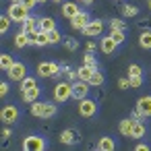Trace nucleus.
Here are the masks:
<instances>
[{
    "label": "nucleus",
    "mask_w": 151,
    "mask_h": 151,
    "mask_svg": "<svg viewBox=\"0 0 151 151\" xmlns=\"http://www.w3.org/2000/svg\"><path fill=\"white\" fill-rule=\"evenodd\" d=\"M137 108H139L145 116H151V95H143V97H139Z\"/></svg>",
    "instance_id": "14"
},
{
    "label": "nucleus",
    "mask_w": 151,
    "mask_h": 151,
    "mask_svg": "<svg viewBox=\"0 0 151 151\" xmlns=\"http://www.w3.org/2000/svg\"><path fill=\"white\" fill-rule=\"evenodd\" d=\"M104 31V23L99 21V19H95V21H91L85 29H83V33L87 35V37H95V35H99Z\"/></svg>",
    "instance_id": "11"
},
{
    "label": "nucleus",
    "mask_w": 151,
    "mask_h": 151,
    "mask_svg": "<svg viewBox=\"0 0 151 151\" xmlns=\"http://www.w3.org/2000/svg\"><path fill=\"white\" fill-rule=\"evenodd\" d=\"M139 46H141L143 50H151V29L141 31V35H139Z\"/></svg>",
    "instance_id": "21"
},
{
    "label": "nucleus",
    "mask_w": 151,
    "mask_h": 151,
    "mask_svg": "<svg viewBox=\"0 0 151 151\" xmlns=\"http://www.w3.org/2000/svg\"><path fill=\"white\" fill-rule=\"evenodd\" d=\"M11 21H13V19H11L9 15H4L2 19H0V33H2V35L9 31V27H11Z\"/></svg>",
    "instance_id": "30"
},
{
    "label": "nucleus",
    "mask_w": 151,
    "mask_h": 151,
    "mask_svg": "<svg viewBox=\"0 0 151 151\" xmlns=\"http://www.w3.org/2000/svg\"><path fill=\"white\" fill-rule=\"evenodd\" d=\"M66 48H68V50H77V48H79V44H77L75 40H66Z\"/></svg>",
    "instance_id": "39"
},
{
    "label": "nucleus",
    "mask_w": 151,
    "mask_h": 151,
    "mask_svg": "<svg viewBox=\"0 0 151 151\" xmlns=\"http://www.w3.org/2000/svg\"><path fill=\"white\" fill-rule=\"evenodd\" d=\"M31 87H37L35 79H33V77H25V79L21 81V91H25V89H31Z\"/></svg>",
    "instance_id": "32"
},
{
    "label": "nucleus",
    "mask_w": 151,
    "mask_h": 151,
    "mask_svg": "<svg viewBox=\"0 0 151 151\" xmlns=\"http://www.w3.org/2000/svg\"><path fill=\"white\" fill-rule=\"evenodd\" d=\"M11 2H21V0H11Z\"/></svg>",
    "instance_id": "47"
},
{
    "label": "nucleus",
    "mask_w": 151,
    "mask_h": 151,
    "mask_svg": "<svg viewBox=\"0 0 151 151\" xmlns=\"http://www.w3.org/2000/svg\"><path fill=\"white\" fill-rule=\"evenodd\" d=\"M44 108H46V101H37V99H35V101L31 104V114L37 116V118H42V116H44Z\"/></svg>",
    "instance_id": "25"
},
{
    "label": "nucleus",
    "mask_w": 151,
    "mask_h": 151,
    "mask_svg": "<svg viewBox=\"0 0 151 151\" xmlns=\"http://www.w3.org/2000/svg\"><path fill=\"white\" fill-rule=\"evenodd\" d=\"M114 147H116V143H114L112 137H101V139L97 141V149H99V151H112Z\"/></svg>",
    "instance_id": "20"
},
{
    "label": "nucleus",
    "mask_w": 151,
    "mask_h": 151,
    "mask_svg": "<svg viewBox=\"0 0 151 151\" xmlns=\"http://www.w3.org/2000/svg\"><path fill=\"white\" fill-rule=\"evenodd\" d=\"M40 29H42V31H52V29H56L54 19H50V17H42V19H40Z\"/></svg>",
    "instance_id": "24"
},
{
    "label": "nucleus",
    "mask_w": 151,
    "mask_h": 151,
    "mask_svg": "<svg viewBox=\"0 0 151 151\" xmlns=\"http://www.w3.org/2000/svg\"><path fill=\"white\" fill-rule=\"evenodd\" d=\"M134 122H137L134 118H126V120H122V122H120V126H118L120 134H122V137H128V139H130V130H132Z\"/></svg>",
    "instance_id": "15"
},
{
    "label": "nucleus",
    "mask_w": 151,
    "mask_h": 151,
    "mask_svg": "<svg viewBox=\"0 0 151 151\" xmlns=\"http://www.w3.org/2000/svg\"><path fill=\"white\" fill-rule=\"evenodd\" d=\"M2 139H4V141H6V139H11V130H9V128H4V130H2Z\"/></svg>",
    "instance_id": "43"
},
{
    "label": "nucleus",
    "mask_w": 151,
    "mask_h": 151,
    "mask_svg": "<svg viewBox=\"0 0 151 151\" xmlns=\"http://www.w3.org/2000/svg\"><path fill=\"white\" fill-rule=\"evenodd\" d=\"M77 2H85V0H77Z\"/></svg>",
    "instance_id": "49"
},
{
    "label": "nucleus",
    "mask_w": 151,
    "mask_h": 151,
    "mask_svg": "<svg viewBox=\"0 0 151 151\" xmlns=\"http://www.w3.org/2000/svg\"><path fill=\"white\" fill-rule=\"evenodd\" d=\"M37 2H40V4H44V2H48V0H37Z\"/></svg>",
    "instance_id": "45"
},
{
    "label": "nucleus",
    "mask_w": 151,
    "mask_h": 151,
    "mask_svg": "<svg viewBox=\"0 0 151 151\" xmlns=\"http://www.w3.org/2000/svg\"><path fill=\"white\" fill-rule=\"evenodd\" d=\"M21 31H25V33H29V35H35V33L40 31V19L27 17V19L23 21V29H21Z\"/></svg>",
    "instance_id": "10"
},
{
    "label": "nucleus",
    "mask_w": 151,
    "mask_h": 151,
    "mask_svg": "<svg viewBox=\"0 0 151 151\" xmlns=\"http://www.w3.org/2000/svg\"><path fill=\"white\" fill-rule=\"evenodd\" d=\"M149 6H151V0H149Z\"/></svg>",
    "instance_id": "50"
},
{
    "label": "nucleus",
    "mask_w": 151,
    "mask_h": 151,
    "mask_svg": "<svg viewBox=\"0 0 151 151\" xmlns=\"http://www.w3.org/2000/svg\"><path fill=\"white\" fill-rule=\"evenodd\" d=\"M0 120H2L4 124H13V122H17L19 120V108L17 106H4L2 108V112H0Z\"/></svg>",
    "instance_id": "6"
},
{
    "label": "nucleus",
    "mask_w": 151,
    "mask_h": 151,
    "mask_svg": "<svg viewBox=\"0 0 151 151\" xmlns=\"http://www.w3.org/2000/svg\"><path fill=\"white\" fill-rule=\"evenodd\" d=\"M145 132H147L145 122L137 120V122H134V126H132V130H130V139H141V137H145Z\"/></svg>",
    "instance_id": "19"
},
{
    "label": "nucleus",
    "mask_w": 151,
    "mask_h": 151,
    "mask_svg": "<svg viewBox=\"0 0 151 151\" xmlns=\"http://www.w3.org/2000/svg\"><path fill=\"white\" fill-rule=\"evenodd\" d=\"M33 40H35V46H48V44H50V35H48V31H42V29L33 35Z\"/></svg>",
    "instance_id": "23"
},
{
    "label": "nucleus",
    "mask_w": 151,
    "mask_h": 151,
    "mask_svg": "<svg viewBox=\"0 0 151 151\" xmlns=\"http://www.w3.org/2000/svg\"><path fill=\"white\" fill-rule=\"evenodd\" d=\"M95 70H97V68H91V66H85V64H83V66L77 70V77H79L81 81H87V83H89V79H91V75H93Z\"/></svg>",
    "instance_id": "22"
},
{
    "label": "nucleus",
    "mask_w": 151,
    "mask_h": 151,
    "mask_svg": "<svg viewBox=\"0 0 151 151\" xmlns=\"http://www.w3.org/2000/svg\"><path fill=\"white\" fill-rule=\"evenodd\" d=\"M95 112H97V104H95L93 99L83 97V99L79 101V114H81L83 118H91V116H95Z\"/></svg>",
    "instance_id": "5"
},
{
    "label": "nucleus",
    "mask_w": 151,
    "mask_h": 151,
    "mask_svg": "<svg viewBox=\"0 0 151 151\" xmlns=\"http://www.w3.org/2000/svg\"><path fill=\"white\" fill-rule=\"evenodd\" d=\"M52 116H56V106L50 104V101H46V108H44V116L42 118H52Z\"/></svg>",
    "instance_id": "33"
},
{
    "label": "nucleus",
    "mask_w": 151,
    "mask_h": 151,
    "mask_svg": "<svg viewBox=\"0 0 151 151\" xmlns=\"http://www.w3.org/2000/svg\"><path fill=\"white\" fill-rule=\"evenodd\" d=\"M128 83H130V87H141L143 85V79H141V75H134V77H128Z\"/></svg>",
    "instance_id": "36"
},
{
    "label": "nucleus",
    "mask_w": 151,
    "mask_h": 151,
    "mask_svg": "<svg viewBox=\"0 0 151 151\" xmlns=\"http://www.w3.org/2000/svg\"><path fill=\"white\" fill-rule=\"evenodd\" d=\"M6 15L13 19V23H23V21L29 17V9H27V6H23L21 2H11V6H9V11H6Z\"/></svg>",
    "instance_id": "1"
},
{
    "label": "nucleus",
    "mask_w": 151,
    "mask_h": 151,
    "mask_svg": "<svg viewBox=\"0 0 151 151\" xmlns=\"http://www.w3.org/2000/svg\"><path fill=\"white\" fill-rule=\"evenodd\" d=\"M21 95H23V101H27V104H33V101L40 97V87L25 89V91H21Z\"/></svg>",
    "instance_id": "17"
},
{
    "label": "nucleus",
    "mask_w": 151,
    "mask_h": 151,
    "mask_svg": "<svg viewBox=\"0 0 151 151\" xmlns=\"http://www.w3.org/2000/svg\"><path fill=\"white\" fill-rule=\"evenodd\" d=\"M48 35H50V44H58V42H62V35L56 31V29H52V31H48Z\"/></svg>",
    "instance_id": "35"
},
{
    "label": "nucleus",
    "mask_w": 151,
    "mask_h": 151,
    "mask_svg": "<svg viewBox=\"0 0 151 151\" xmlns=\"http://www.w3.org/2000/svg\"><path fill=\"white\" fill-rule=\"evenodd\" d=\"M6 93H9V83H2V85H0V95L4 97Z\"/></svg>",
    "instance_id": "41"
},
{
    "label": "nucleus",
    "mask_w": 151,
    "mask_h": 151,
    "mask_svg": "<svg viewBox=\"0 0 151 151\" xmlns=\"http://www.w3.org/2000/svg\"><path fill=\"white\" fill-rule=\"evenodd\" d=\"M31 37H33V35H29V33H25V31H19V33L15 35V46H17V48H25V46H29Z\"/></svg>",
    "instance_id": "18"
},
{
    "label": "nucleus",
    "mask_w": 151,
    "mask_h": 151,
    "mask_svg": "<svg viewBox=\"0 0 151 151\" xmlns=\"http://www.w3.org/2000/svg\"><path fill=\"white\" fill-rule=\"evenodd\" d=\"M21 4H23V6H27V9H33V6H35V4H40V2H37V0H21Z\"/></svg>",
    "instance_id": "38"
},
{
    "label": "nucleus",
    "mask_w": 151,
    "mask_h": 151,
    "mask_svg": "<svg viewBox=\"0 0 151 151\" xmlns=\"http://www.w3.org/2000/svg\"><path fill=\"white\" fill-rule=\"evenodd\" d=\"M13 64H15V60H13V56H11V54H2V56H0V68H2L4 73H6Z\"/></svg>",
    "instance_id": "26"
},
{
    "label": "nucleus",
    "mask_w": 151,
    "mask_h": 151,
    "mask_svg": "<svg viewBox=\"0 0 151 151\" xmlns=\"http://www.w3.org/2000/svg\"><path fill=\"white\" fill-rule=\"evenodd\" d=\"M37 75L40 77H56V75H60V66L56 64V62H42L40 66H37Z\"/></svg>",
    "instance_id": "7"
},
{
    "label": "nucleus",
    "mask_w": 151,
    "mask_h": 151,
    "mask_svg": "<svg viewBox=\"0 0 151 151\" xmlns=\"http://www.w3.org/2000/svg\"><path fill=\"white\" fill-rule=\"evenodd\" d=\"M110 35H112V40L120 46L124 40H126V35H124V29H110Z\"/></svg>",
    "instance_id": "27"
},
{
    "label": "nucleus",
    "mask_w": 151,
    "mask_h": 151,
    "mask_svg": "<svg viewBox=\"0 0 151 151\" xmlns=\"http://www.w3.org/2000/svg\"><path fill=\"white\" fill-rule=\"evenodd\" d=\"M91 2H93V0H85V4H91Z\"/></svg>",
    "instance_id": "46"
},
{
    "label": "nucleus",
    "mask_w": 151,
    "mask_h": 151,
    "mask_svg": "<svg viewBox=\"0 0 151 151\" xmlns=\"http://www.w3.org/2000/svg\"><path fill=\"white\" fill-rule=\"evenodd\" d=\"M77 141H79V132L75 128H66V130L60 132V143L62 145H75Z\"/></svg>",
    "instance_id": "12"
},
{
    "label": "nucleus",
    "mask_w": 151,
    "mask_h": 151,
    "mask_svg": "<svg viewBox=\"0 0 151 151\" xmlns=\"http://www.w3.org/2000/svg\"><path fill=\"white\" fill-rule=\"evenodd\" d=\"M81 11H79V6H77V2H64L62 4V15L64 17H68V19H73L75 15H79Z\"/></svg>",
    "instance_id": "16"
},
{
    "label": "nucleus",
    "mask_w": 151,
    "mask_h": 151,
    "mask_svg": "<svg viewBox=\"0 0 151 151\" xmlns=\"http://www.w3.org/2000/svg\"><path fill=\"white\" fill-rule=\"evenodd\" d=\"M122 15L124 17H137L139 15V9L137 6H130V4H124L122 6Z\"/></svg>",
    "instance_id": "31"
},
{
    "label": "nucleus",
    "mask_w": 151,
    "mask_h": 151,
    "mask_svg": "<svg viewBox=\"0 0 151 151\" xmlns=\"http://www.w3.org/2000/svg\"><path fill=\"white\" fill-rule=\"evenodd\" d=\"M6 75H9L11 81H19V83H21V81L27 77V66H25L23 62H15V64L6 70Z\"/></svg>",
    "instance_id": "4"
},
{
    "label": "nucleus",
    "mask_w": 151,
    "mask_h": 151,
    "mask_svg": "<svg viewBox=\"0 0 151 151\" xmlns=\"http://www.w3.org/2000/svg\"><path fill=\"white\" fill-rule=\"evenodd\" d=\"M93 50H95V44L89 42V44H87V52H93Z\"/></svg>",
    "instance_id": "44"
},
{
    "label": "nucleus",
    "mask_w": 151,
    "mask_h": 151,
    "mask_svg": "<svg viewBox=\"0 0 151 151\" xmlns=\"http://www.w3.org/2000/svg\"><path fill=\"white\" fill-rule=\"evenodd\" d=\"M134 75H141V66L139 64H130L128 66V77H134Z\"/></svg>",
    "instance_id": "37"
},
{
    "label": "nucleus",
    "mask_w": 151,
    "mask_h": 151,
    "mask_svg": "<svg viewBox=\"0 0 151 151\" xmlns=\"http://www.w3.org/2000/svg\"><path fill=\"white\" fill-rule=\"evenodd\" d=\"M48 147V143H46V139H42V137H27L25 141H23V149L25 151H44Z\"/></svg>",
    "instance_id": "3"
},
{
    "label": "nucleus",
    "mask_w": 151,
    "mask_h": 151,
    "mask_svg": "<svg viewBox=\"0 0 151 151\" xmlns=\"http://www.w3.org/2000/svg\"><path fill=\"white\" fill-rule=\"evenodd\" d=\"M147 149H149L147 143H139V145H137V151H147Z\"/></svg>",
    "instance_id": "42"
},
{
    "label": "nucleus",
    "mask_w": 151,
    "mask_h": 151,
    "mask_svg": "<svg viewBox=\"0 0 151 151\" xmlns=\"http://www.w3.org/2000/svg\"><path fill=\"white\" fill-rule=\"evenodd\" d=\"M89 23H91V17H89V13H85V11H81L79 15H75V17L70 19V27H73V29H79V31H83Z\"/></svg>",
    "instance_id": "8"
},
{
    "label": "nucleus",
    "mask_w": 151,
    "mask_h": 151,
    "mask_svg": "<svg viewBox=\"0 0 151 151\" xmlns=\"http://www.w3.org/2000/svg\"><path fill=\"white\" fill-rule=\"evenodd\" d=\"M116 48H118V44L112 40V35H106V37L101 40V52H104V54H114Z\"/></svg>",
    "instance_id": "13"
},
{
    "label": "nucleus",
    "mask_w": 151,
    "mask_h": 151,
    "mask_svg": "<svg viewBox=\"0 0 151 151\" xmlns=\"http://www.w3.org/2000/svg\"><path fill=\"white\" fill-rule=\"evenodd\" d=\"M124 27H126L124 19H118V17L110 19V29H124Z\"/></svg>",
    "instance_id": "34"
},
{
    "label": "nucleus",
    "mask_w": 151,
    "mask_h": 151,
    "mask_svg": "<svg viewBox=\"0 0 151 151\" xmlns=\"http://www.w3.org/2000/svg\"><path fill=\"white\" fill-rule=\"evenodd\" d=\"M73 97V83H58L56 87H54V99L58 101V104H64L66 99H70Z\"/></svg>",
    "instance_id": "2"
},
{
    "label": "nucleus",
    "mask_w": 151,
    "mask_h": 151,
    "mask_svg": "<svg viewBox=\"0 0 151 151\" xmlns=\"http://www.w3.org/2000/svg\"><path fill=\"white\" fill-rule=\"evenodd\" d=\"M89 85H95V87L104 85V75H101L99 70H95V73L91 75V79H89Z\"/></svg>",
    "instance_id": "29"
},
{
    "label": "nucleus",
    "mask_w": 151,
    "mask_h": 151,
    "mask_svg": "<svg viewBox=\"0 0 151 151\" xmlns=\"http://www.w3.org/2000/svg\"><path fill=\"white\" fill-rule=\"evenodd\" d=\"M118 87H120V89H128V87H130L128 79H120V81H118Z\"/></svg>",
    "instance_id": "40"
},
{
    "label": "nucleus",
    "mask_w": 151,
    "mask_h": 151,
    "mask_svg": "<svg viewBox=\"0 0 151 151\" xmlns=\"http://www.w3.org/2000/svg\"><path fill=\"white\" fill-rule=\"evenodd\" d=\"M54 2H62V0H54Z\"/></svg>",
    "instance_id": "48"
},
{
    "label": "nucleus",
    "mask_w": 151,
    "mask_h": 151,
    "mask_svg": "<svg viewBox=\"0 0 151 151\" xmlns=\"http://www.w3.org/2000/svg\"><path fill=\"white\" fill-rule=\"evenodd\" d=\"M83 64H85V66H91V68H97V60H95L93 52H87V54L83 56Z\"/></svg>",
    "instance_id": "28"
},
{
    "label": "nucleus",
    "mask_w": 151,
    "mask_h": 151,
    "mask_svg": "<svg viewBox=\"0 0 151 151\" xmlns=\"http://www.w3.org/2000/svg\"><path fill=\"white\" fill-rule=\"evenodd\" d=\"M87 93H89V83L77 79V81L73 83V97H75L77 101H81L83 97H87Z\"/></svg>",
    "instance_id": "9"
}]
</instances>
